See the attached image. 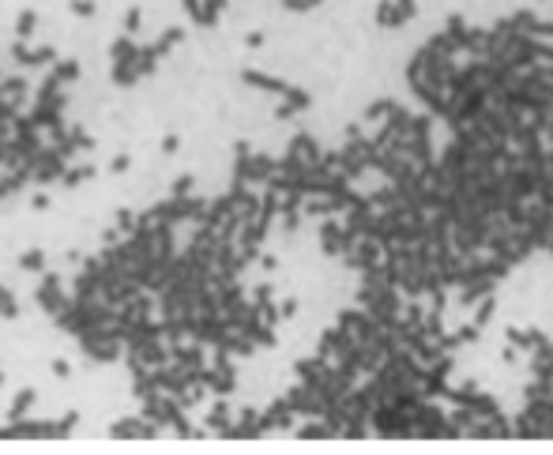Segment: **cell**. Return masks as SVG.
<instances>
[{"mask_svg":"<svg viewBox=\"0 0 553 455\" xmlns=\"http://www.w3.org/2000/svg\"><path fill=\"white\" fill-rule=\"evenodd\" d=\"M34 301L46 316H61V312L72 305V297L61 294V278L53 275V271H42V286L34 290Z\"/></svg>","mask_w":553,"mask_h":455,"instance_id":"6da1fadb","label":"cell"},{"mask_svg":"<svg viewBox=\"0 0 553 455\" xmlns=\"http://www.w3.org/2000/svg\"><path fill=\"white\" fill-rule=\"evenodd\" d=\"M64 158L57 147H42L38 150V162H34V181L38 185H49V181H64V173H68V166H64Z\"/></svg>","mask_w":553,"mask_h":455,"instance_id":"7a4b0ae2","label":"cell"},{"mask_svg":"<svg viewBox=\"0 0 553 455\" xmlns=\"http://www.w3.org/2000/svg\"><path fill=\"white\" fill-rule=\"evenodd\" d=\"M15 437H57V421H8V425H0V440H15Z\"/></svg>","mask_w":553,"mask_h":455,"instance_id":"3957f363","label":"cell"},{"mask_svg":"<svg viewBox=\"0 0 553 455\" xmlns=\"http://www.w3.org/2000/svg\"><path fill=\"white\" fill-rule=\"evenodd\" d=\"M158 432H162V425H158V421H151V418H144V414H139V418H121V421H113V425H110V437H117V440H128V437H147L151 440V437H158Z\"/></svg>","mask_w":553,"mask_h":455,"instance_id":"277c9868","label":"cell"},{"mask_svg":"<svg viewBox=\"0 0 553 455\" xmlns=\"http://www.w3.org/2000/svg\"><path fill=\"white\" fill-rule=\"evenodd\" d=\"M61 105H64V94H53V98H38V105L30 110L38 128H46V132H61Z\"/></svg>","mask_w":553,"mask_h":455,"instance_id":"5b68a950","label":"cell"},{"mask_svg":"<svg viewBox=\"0 0 553 455\" xmlns=\"http://www.w3.org/2000/svg\"><path fill=\"white\" fill-rule=\"evenodd\" d=\"M12 57L23 64V68H38V64H49V60H57V53H53V46H42V49H30L23 38L12 46Z\"/></svg>","mask_w":553,"mask_h":455,"instance_id":"8992f818","label":"cell"},{"mask_svg":"<svg viewBox=\"0 0 553 455\" xmlns=\"http://www.w3.org/2000/svg\"><path fill=\"white\" fill-rule=\"evenodd\" d=\"M125 350H136L151 369H158V365H170V346H162V339H151V342H139V346H125Z\"/></svg>","mask_w":553,"mask_h":455,"instance_id":"52a82bcc","label":"cell"},{"mask_svg":"<svg viewBox=\"0 0 553 455\" xmlns=\"http://www.w3.org/2000/svg\"><path fill=\"white\" fill-rule=\"evenodd\" d=\"M80 350L91 357V361H98V365H110L117 361L125 350H121V342H80Z\"/></svg>","mask_w":553,"mask_h":455,"instance_id":"ba28073f","label":"cell"},{"mask_svg":"<svg viewBox=\"0 0 553 455\" xmlns=\"http://www.w3.org/2000/svg\"><path fill=\"white\" fill-rule=\"evenodd\" d=\"M136 57H139V46L132 41V34H121V38L110 41V60L113 64H136Z\"/></svg>","mask_w":553,"mask_h":455,"instance_id":"9c48e42d","label":"cell"},{"mask_svg":"<svg viewBox=\"0 0 553 455\" xmlns=\"http://www.w3.org/2000/svg\"><path fill=\"white\" fill-rule=\"evenodd\" d=\"M170 357L181 365V369H200V365H203V342L200 346H177V342H173Z\"/></svg>","mask_w":553,"mask_h":455,"instance_id":"30bf717a","label":"cell"},{"mask_svg":"<svg viewBox=\"0 0 553 455\" xmlns=\"http://www.w3.org/2000/svg\"><path fill=\"white\" fill-rule=\"evenodd\" d=\"M181 38H184V30H181V27H173V30H162L158 41H151V46H144V49L151 53V57H166V53H170L173 46H177Z\"/></svg>","mask_w":553,"mask_h":455,"instance_id":"8fae6325","label":"cell"},{"mask_svg":"<svg viewBox=\"0 0 553 455\" xmlns=\"http://www.w3.org/2000/svg\"><path fill=\"white\" fill-rule=\"evenodd\" d=\"M38 399V392L34 387H23L15 399H12V406H8V421H19V418H27V410H30V403Z\"/></svg>","mask_w":553,"mask_h":455,"instance_id":"7c38bea8","label":"cell"},{"mask_svg":"<svg viewBox=\"0 0 553 455\" xmlns=\"http://www.w3.org/2000/svg\"><path fill=\"white\" fill-rule=\"evenodd\" d=\"M0 94H4V98H27V75H8V79H0Z\"/></svg>","mask_w":553,"mask_h":455,"instance_id":"4fadbf2b","label":"cell"},{"mask_svg":"<svg viewBox=\"0 0 553 455\" xmlns=\"http://www.w3.org/2000/svg\"><path fill=\"white\" fill-rule=\"evenodd\" d=\"M19 267H23V271H34V275H42V271H46V252H42V248H27V252L19 256Z\"/></svg>","mask_w":553,"mask_h":455,"instance_id":"5bb4252c","label":"cell"},{"mask_svg":"<svg viewBox=\"0 0 553 455\" xmlns=\"http://www.w3.org/2000/svg\"><path fill=\"white\" fill-rule=\"evenodd\" d=\"M34 27H38V12H30V8H27V12H19V19H15V38L27 41L30 34H34Z\"/></svg>","mask_w":553,"mask_h":455,"instance_id":"9a60e30c","label":"cell"},{"mask_svg":"<svg viewBox=\"0 0 553 455\" xmlns=\"http://www.w3.org/2000/svg\"><path fill=\"white\" fill-rule=\"evenodd\" d=\"M110 79H113L117 86H132V83H139L136 64H113V75H110Z\"/></svg>","mask_w":553,"mask_h":455,"instance_id":"2e32d148","label":"cell"},{"mask_svg":"<svg viewBox=\"0 0 553 455\" xmlns=\"http://www.w3.org/2000/svg\"><path fill=\"white\" fill-rule=\"evenodd\" d=\"M53 75H57L61 83H72V79H80V64L75 60H53Z\"/></svg>","mask_w":553,"mask_h":455,"instance_id":"e0dca14e","label":"cell"},{"mask_svg":"<svg viewBox=\"0 0 553 455\" xmlns=\"http://www.w3.org/2000/svg\"><path fill=\"white\" fill-rule=\"evenodd\" d=\"M94 173H98V166H75V169L64 173V185L72 188V185H80V181H91Z\"/></svg>","mask_w":553,"mask_h":455,"instance_id":"ac0fdd59","label":"cell"},{"mask_svg":"<svg viewBox=\"0 0 553 455\" xmlns=\"http://www.w3.org/2000/svg\"><path fill=\"white\" fill-rule=\"evenodd\" d=\"M155 64H158V57H151L147 49H139V57H136V75H139V79L155 75Z\"/></svg>","mask_w":553,"mask_h":455,"instance_id":"d6986e66","label":"cell"},{"mask_svg":"<svg viewBox=\"0 0 553 455\" xmlns=\"http://www.w3.org/2000/svg\"><path fill=\"white\" fill-rule=\"evenodd\" d=\"M222 4H226V0H203V27H215V23H219Z\"/></svg>","mask_w":553,"mask_h":455,"instance_id":"ffe728a7","label":"cell"},{"mask_svg":"<svg viewBox=\"0 0 553 455\" xmlns=\"http://www.w3.org/2000/svg\"><path fill=\"white\" fill-rule=\"evenodd\" d=\"M80 425V410H68V414H64L61 421H57V437H68V432Z\"/></svg>","mask_w":553,"mask_h":455,"instance_id":"44dd1931","label":"cell"},{"mask_svg":"<svg viewBox=\"0 0 553 455\" xmlns=\"http://www.w3.org/2000/svg\"><path fill=\"white\" fill-rule=\"evenodd\" d=\"M72 15H80V19H91L94 12H98V8H94V0H72Z\"/></svg>","mask_w":553,"mask_h":455,"instance_id":"7402d4cb","label":"cell"},{"mask_svg":"<svg viewBox=\"0 0 553 455\" xmlns=\"http://www.w3.org/2000/svg\"><path fill=\"white\" fill-rule=\"evenodd\" d=\"M139 27H144V12H139V8H128V15H125V30H128V34H136Z\"/></svg>","mask_w":553,"mask_h":455,"instance_id":"603a6c76","label":"cell"},{"mask_svg":"<svg viewBox=\"0 0 553 455\" xmlns=\"http://www.w3.org/2000/svg\"><path fill=\"white\" fill-rule=\"evenodd\" d=\"M117 230H121V233H132V230H136V214H132V211H117Z\"/></svg>","mask_w":553,"mask_h":455,"instance_id":"cb8c5ba5","label":"cell"},{"mask_svg":"<svg viewBox=\"0 0 553 455\" xmlns=\"http://www.w3.org/2000/svg\"><path fill=\"white\" fill-rule=\"evenodd\" d=\"M189 192H192V177H177V181L170 185V196H177V200L189 196Z\"/></svg>","mask_w":553,"mask_h":455,"instance_id":"d4e9b609","label":"cell"},{"mask_svg":"<svg viewBox=\"0 0 553 455\" xmlns=\"http://www.w3.org/2000/svg\"><path fill=\"white\" fill-rule=\"evenodd\" d=\"M181 4H184V12L192 15V23L203 27V4H200V0H181Z\"/></svg>","mask_w":553,"mask_h":455,"instance_id":"484cf974","label":"cell"},{"mask_svg":"<svg viewBox=\"0 0 553 455\" xmlns=\"http://www.w3.org/2000/svg\"><path fill=\"white\" fill-rule=\"evenodd\" d=\"M49 369H53V376H61V380H68V376H72V365L64 361V357H53V365H49Z\"/></svg>","mask_w":553,"mask_h":455,"instance_id":"4316f807","label":"cell"},{"mask_svg":"<svg viewBox=\"0 0 553 455\" xmlns=\"http://www.w3.org/2000/svg\"><path fill=\"white\" fill-rule=\"evenodd\" d=\"M102 267H106V259H102V252H98V256H83V271H91V275H98Z\"/></svg>","mask_w":553,"mask_h":455,"instance_id":"83f0119b","label":"cell"},{"mask_svg":"<svg viewBox=\"0 0 553 455\" xmlns=\"http://www.w3.org/2000/svg\"><path fill=\"white\" fill-rule=\"evenodd\" d=\"M72 139L80 143V150H91V147H94V136H87L83 128H72Z\"/></svg>","mask_w":553,"mask_h":455,"instance_id":"f1b7e54d","label":"cell"},{"mask_svg":"<svg viewBox=\"0 0 553 455\" xmlns=\"http://www.w3.org/2000/svg\"><path fill=\"white\" fill-rule=\"evenodd\" d=\"M49 203H53V200H49V192H34V196H30V207H34V211H46Z\"/></svg>","mask_w":553,"mask_h":455,"instance_id":"f546056e","label":"cell"},{"mask_svg":"<svg viewBox=\"0 0 553 455\" xmlns=\"http://www.w3.org/2000/svg\"><path fill=\"white\" fill-rule=\"evenodd\" d=\"M128 166H132V158H128V155H117V158L110 162V169H113V173H125Z\"/></svg>","mask_w":553,"mask_h":455,"instance_id":"4dcf8cb0","label":"cell"},{"mask_svg":"<svg viewBox=\"0 0 553 455\" xmlns=\"http://www.w3.org/2000/svg\"><path fill=\"white\" fill-rule=\"evenodd\" d=\"M177 147H181V139L173 136V132H170L166 139H162V150H166V155H173V150H177Z\"/></svg>","mask_w":553,"mask_h":455,"instance_id":"1f68e13d","label":"cell"},{"mask_svg":"<svg viewBox=\"0 0 553 455\" xmlns=\"http://www.w3.org/2000/svg\"><path fill=\"white\" fill-rule=\"evenodd\" d=\"M8 143H12V136H8V132H0V166L8 162Z\"/></svg>","mask_w":553,"mask_h":455,"instance_id":"d6a6232c","label":"cell"},{"mask_svg":"<svg viewBox=\"0 0 553 455\" xmlns=\"http://www.w3.org/2000/svg\"><path fill=\"white\" fill-rule=\"evenodd\" d=\"M102 241H106V245H121V230H117V226H113V230H106Z\"/></svg>","mask_w":553,"mask_h":455,"instance_id":"836d02e7","label":"cell"},{"mask_svg":"<svg viewBox=\"0 0 553 455\" xmlns=\"http://www.w3.org/2000/svg\"><path fill=\"white\" fill-rule=\"evenodd\" d=\"M8 196H15V192H12V185H8V177H0V203H4Z\"/></svg>","mask_w":553,"mask_h":455,"instance_id":"e575fe53","label":"cell"},{"mask_svg":"<svg viewBox=\"0 0 553 455\" xmlns=\"http://www.w3.org/2000/svg\"><path fill=\"white\" fill-rule=\"evenodd\" d=\"M0 384H4V373H0Z\"/></svg>","mask_w":553,"mask_h":455,"instance_id":"d590c367","label":"cell"}]
</instances>
